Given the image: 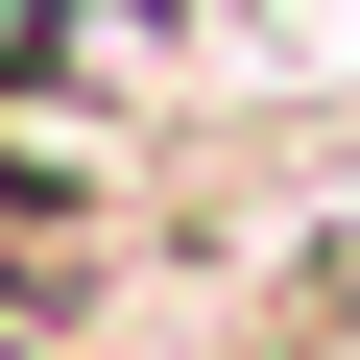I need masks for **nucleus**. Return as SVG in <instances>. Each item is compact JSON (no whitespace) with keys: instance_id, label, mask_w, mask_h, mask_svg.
Segmentation results:
<instances>
[{"instance_id":"1","label":"nucleus","mask_w":360,"mask_h":360,"mask_svg":"<svg viewBox=\"0 0 360 360\" xmlns=\"http://www.w3.org/2000/svg\"><path fill=\"white\" fill-rule=\"evenodd\" d=\"M96 25H120V0H0V96H25V72H72Z\"/></svg>"},{"instance_id":"2","label":"nucleus","mask_w":360,"mask_h":360,"mask_svg":"<svg viewBox=\"0 0 360 360\" xmlns=\"http://www.w3.org/2000/svg\"><path fill=\"white\" fill-rule=\"evenodd\" d=\"M264 360H360V288H336V312H288V336H264Z\"/></svg>"}]
</instances>
